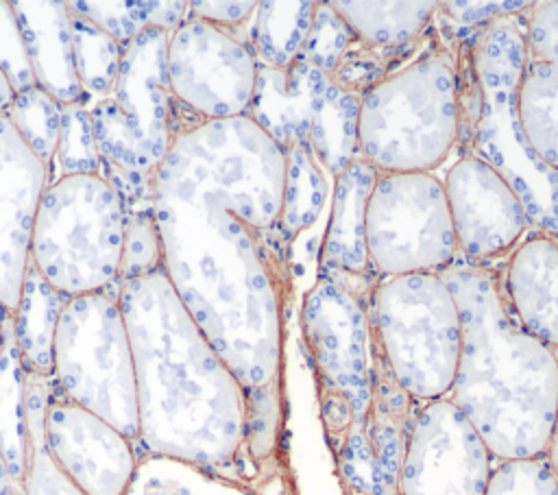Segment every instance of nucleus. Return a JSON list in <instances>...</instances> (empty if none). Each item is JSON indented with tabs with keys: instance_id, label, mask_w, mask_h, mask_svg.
<instances>
[{
	"instance_id": "f257e3e1",
	"label": "nucleus",
	"mask_w": 558,
	"mask_h": 495,
	"mask_svg": "<svg viewBox=\"0 0 558 495\" xmlns=\"http://www.w3.org/2000/svg\"><path fill=\"white\" fill-rule=\"evenodd\" d=\"M286 157L246 116L183 126L153 177L161 268L246 395L279 410Z\"/></svg>"
},
{
	"instance_id": "f03ea898",
	"label": "nucleus",
	"mask_w": 558,
	"mask_h": 495,
	"mask_svg": "<svg viewBox=\"0 0 558 495\" xmlns=\"http://www.w3.org/2000/svg\"><path fill=\"white\" fill-rule=\"evenodd\" d=\"M137 390L144 456L205 471L233 462L246 436V395L179 301L163 268L118 286Z\"/></svg>"
},
{
	"instance_id": "7ed1b4c3",
	"label": "nucleus",
	"mask_w": 558,
	"mask_h": 495,
	"mask_svg": "<svg viewBox=\"0 0 558 495\" xmlns=\"http://www.w3.org/2000/svg\"><path fill=\"white\" fill-rule=\"evenodd\" d=\"M460 312V353L447 399L497 460L545 456L556 397L558 351L512 316L501 277L460 259L440 270Z\"/></svg>"
},
{
	"instance_id": "20e7f679",
	"label": "nucleus",
	"mask_w": 558,
	"mask_h": 495,
	"mask_svg": "<svg viewBox=\"0 0 558 495\" xmlns=\"http://www.w3.org/2000/svg\"><path fill=\"white\" fill-rule=\"evenodd\" d=\"M458 133V70L440 48L392 70L360 98L357 157L379 174L432 172Z\"/></svg>"
},
{
	"instance_id": "39448f33",
	"label": "nucleus",
	"mask_w": 558,
	"mask_h": 495,
	"mask_svg": "<svg viewBox=\"0 0 558 495\" xmlns=\"http://www.w3.org/2000/svg\"><path fill=\"white\" fill-rule=\"evenodd\" d=\"M126 214L102 174L48 183L31 238V266L63 297L118 290Z\"/></svg>"
},
{
	"instance_id": "423d86ee",
	"label": "nucleus",
	"mask_w": 558,
	"mask_h": 495,
	"mask_svg": "<svg viewBox=\"0 0 558 495\" xmlns=\"http://www.w3.org/2000/svg\"><path fill=\"white\" fill-rule=\"evenodd\" d=\"M519 15L484 26L475 46V157L514 190L534 229L558 236V170L534 153L517 111L525 28Z\"/></svg>"
},
{
	"instance_id": "0eeeda50",
	"label": "nucleus",
	"mask_w": 558,
	"mask_h": 495,
	"mask_svg": "<svg viewBox=\"0 0 558 495\" xmlns=\"http://www.w3.org/2000/svg\"><path fill=\"white\" fill-rule=\"evenodd\" d=\"M371 334L395 377L414 401L447 397L458 353L460 312L440 273L388 277L371 292Z\"/></svg>"
},
{
	"instance_id": "6e6552de",
	"label": "nucleus",
	"mask_w": 558,
	"mask_h": 495,
	"mask_svg": "<svg viewBox=\"0 0 558 495\" xmlns=\"http://www.w3.org/2000/svg\"><path fill=\"white\" fill-rule=\"evenodd\" d=\"M52 384L137 445L135 366L118 290L65 301L52 345Z\"/></svg>"
},
{
	"instance_id": "1a4fd4ad",
	"label": "nucleus",
	"mask_w": 558,
	"mask_h": 495,
	"mask_svg": "<svg viewBox=\"0 0 558 495\" xmlns=\"http://www.w3.org/2000/svg\"><path fill=\"white\" fill-rule=\"evenodd\" d=\"M366 253L386 277L440 273L458 257L445 185L432 172L377 177L366 205Z\"/></svg>"
},
{
	"instance_id": "9d476101",
	"label": "nucleus",
	"mask_w": 558,
	"mask_h": 495,
	"mask_svg": "<svg viewBox=\"0 0 558 495\" xmlns=\"http://www.w3.org/2000/svg\"><path fill=\"white\" fill-rule=\"evenodd\" d=\"M168 83L194 122L248 113L259 61L235 31L187 17L168 37Z\"/></svg>"
},
{
	"instance_id": "9b49d317",
	"label": "nucleus",
	"mask_w": 558,
	"mask_h": 495,
	"mask_svg": "<svg viewBox=\"0 0 558 495\" xmlns=\"http://www.w3.org/2000/svg\"><path fill=\"white\" fill-rule=\"evenodd\" d=\"M490 451L447 399L416 410L397 475V495H484Z\"/></svg>"
},
{
	"instance_id": "f8f14e48",
	"label": "nucleus",
	"mask_w": 558,
	"mask_h": 495,
	"mask_svg": "<svg viewBox=\"0 0 558 495\" xmlns=\"http://www.w3.org/2000/svg\"><path fill=\"white\" fill-rule=\"evenodd\" d=\"M303 336L325 393L344 397L353 423H362L371 403V321L353 290L318 277L301 310Z\"/></svg>"
},
{
	"instance_id": "ddd939ff",
	"label": "nucleus",
	"mask_w": 558,
	"mask_h": 495,
	"mask_svg": "<svg viewBox=\"0 0 558 495\" xmlns=\"http://www.w3.org/2000/svg\"><path fill=\"white\" fill-rule=\"evenodd\" d=\"M44 436L52 458L83 495H124L142 460L131 438L65 399L54 384L46 403Z\"/></svg>"
},
{
	"instance_id": "4468645a",
	"label": "nucleus",
	"mask_w": 558,
	"mask_h": 495,
	"mask_svg": "<svg viewBox=\"0 0 558 495\" xmlns=\"http://www.w3.org/2000/svg\"><path fill=\"white\" fill-rule=\"evenodd\" d=\"M445 194L458 255L484 262L512 251L530 220L514 190L480 157H464L447 172Z\"/></svg>"
},
{
	"instance_id": "2eb2a0df",
	"label": "nucleus",
	"mask_w": 558,
	"mask_h": 495,
	"mask_svg": "<svg viewBox=\"0 0 558 495\" xmlns=\"http://www.w3.org/2000/svg\"><path fill=\"white\" fill-rule=\"evenodd\" d=\"M166 31H144L122 46V59L113 92L109 94L124 113L146 159L157 170L174 135L187 126L179 116L168 83Z\"/></svg>"
},
{
	"instance_id": "dca6fc26",
	"label": "nucleus",
	"mask_w": 558,
	"mask_h": 495,
	"mask_svg": "<svg viewBox=\"0 0 558 495\" xmlns=\"http://www.w3.org/2000/svg\"><path fill=\"white\" fill-rule=\"evenodd\" d=\"M50 183L46 166L0 113V305L15 312L31 264V238L41 196Z\"/></svg>"
},
{
	"instance_id": "f3484780",
	"label": "nucleus",
	"mask_w": 558,
	"mask_h": 495,
	"mask_svg": "<svg viewBox=\"0 0 558 495\" xmlns=\"http://www.w3.org/2000/svg\"><path fill=\"white\" fill-rule=\"evenodd\" d=\"M288 148L294 144L310 146L320 168L338 177L357 157L362 96L340 87L329 74L303 59L288 68Z\"/></svg>"
},
{
	"instance_id": "a211bd4d",
	"label": "nucleus",
	"mask_w": 558,
	"mask_h": 495,
	"mask_svg": "<svg viewBox=\"0 0 558 495\" xmlns=\"http://www.w3.org/2000/svg\"><path fill=\"white\" fill-rule=\"evenodd\" d=\"M517 111L534 153L558 170V0L527 9Z\"/></svg>"
},
{
	"instance_id": "6ab92c4d",
	"label": "nucleus",
	"mask_w": 558,
	"mask_h": 495,
	"mask_svg": "<svg viewBox=\"0 0 558 495\" xmlns=\"http://www.w3.org/2000/svg\"><path fill=\"white\" fill-rule=\"evenodd\" d=\"M377 177L379 172L360 157L333 177L331 209L320 251V277L355 294H360V283L373 270L366 253V205Z\"/></svg>"
},
{
	"instance_id": "aec40b11",
	"label": "nucleus",
	"mask_w": 558,
	"mask_h": 495,
	"mask_svg": "<svg viewBox=\"0 0 558 495\" xmlns=\"http://www.w3.org/2000/svg\"><path fill=\"white\" fill-rule=\"evenodd\" d=\"M517 323L558 351V236L538 231L521 240L501 279Z\"/></svg>"
},
{
	"instance_id": "412c9836",
	"label": "nucleus",
	"mask_w": 558,
	"mask_h": 495,
	"mask_svg": "<svg viewBox=\"0 0 558 495\" xmlns=\"http://www.w3.org/2000/svg\"><path fill=\"white\" fill-rule=\"evenodd\" d=\"M15 13L35 83L59 105L85 102L72 59L70 9L63 0H17ZM92 102V100H89Z\"/></svg>"
},
{
	"instance_id": "4be33fe9",
	"label": "nucleus",
	"mask_w": 558,
	"mask_h": 495,
	"mask_svg": "<svg viewBox=\"0 0 558 495\" xmlns=\"http://www.w3.org/2000/svg\"><path fill=\"white\" fill-rule=\"evenodd\" d=\"M414 416V399L395 382L371 334V403L362 427L375 458V495H397V475Z\"/></svg>"
},
{
	"instance_id": "5701e85b",
	"label": "nucleus",
	"mask_w": 558,
	"mask_h": 495,
	"mask_svg": "<svg viewBox=\"0 0 558 495\" xmlns=\"http://www.w3.org/2000/svg\"><path fill=\"white\" fill-rule=\"evenodd\" d=\"M68 297L54 290L31 264L22 281L17 307L13 312L15 340L26 373H52V345L61 310Z\"/></svg>"
},
{
	"instance_id": "b1692460",
	"label": "nucleus",
	"mask_w": 558,
	"mask_h": 495,
	"mask_svg": "<svg viewBox=\"0 0 558 495\" xmlns=\"http://www.w3.org/2000/svg\"><path fill=\"white\" fill-rule=\"evenodd\" d=\"M355 41L371 48H408L427 28L438 2H329Z\"/></svg>"
},
{
	"instance_id": "393cba45",
	"label": "nucleus",
	"mask_w": 558,
	"mask_h": 495,
	"mask_svg": "<svg viewBox=\"0 0 558 495\" xmlns=\"http://www.w3.org/2000/svg\"><path fill=\"white\" fill-rule=\"evenodd\" d=\"M0 449L11 482L20 486L26 462V369L17 349L11 312H4L0 351Z\"/></svg>"
},
{
	"instance_id": "a878e982",
	"label": "nucleus",
	"mask_w": 558,
	"mask_h": 495,
	"mask_svg": "<svg viewBox=\"0 0 558 495\" xmlns=\"http://www.w3.org/2000/svg\"><path fill=\"white\" fill-rule=\"evenodd\" d=\"M50 384V375L26 373V462L20 495H83L46 445L44 416Z\"/></svg>"
},
{
	"instance_id": "bb28decb",
	"label": "nucleus",
	"mask_w": 558,
	"mask_h": 495,
	"mask_svg": "<svg viewBox=\"0 0 558 495\" xmlns=\"http://www.w3.org/2000/svg\"><path fill=\"white\" fill-rule=\"evenodd\" d=\"M316 2H257L253 13L251 46L262 65L288 70L303 50Z\"/></svg>"
},
{
	"instance_id": "cd10ccee",
	"label": "nucleus",
	"mask_w": 558,
	"mask_h": 495,
	"mask_svg": "<svg viewBox=\"0 0 558 495\" xmlns=\"http://www.w3.org/2000/svg\"><path fill=\"white\" fill-rule=\"evenodd\" d=\"M283 157L286 170L277 229L283 240H292L318 220L327 201V181L310 146L294 144L283 150Z\"/></svg>"
},
{
	"instance_id": "c85d7f7f",
	"label": "nucleus",
	"mask_w": 558,
	"mask_h": 495,
	"mask_svg": "<svg viewBox=\"0 0 558 495\" xmlns=\"http://www.w3.org/2000/svg\"><path fill=\"white\" fill-rule=\"evenodd\" d=\"M70 7L122 46L150 28L172 33L187 20V2L181 0H72Z\"/></svg>"
},
{
	"instance_id": "c756f323",
	"label": "nucleus",
	"mask_w": 558,
	"mask_h": 495,
	"mask_svg": "<svg viewBox=\"0 0 558 495\" xmlns=\"http://www.w3.org/2000/svg\"><path fill=\"white\" fill-rule=\"evenodd\" d=\"M70 26H72V59L76 79L87 100H100L113 92L122 44L100 31L96 24L76 13L70 2Z\"/></svg>"
},
{
	"instance_id": "7c9ffc66",
	"label": "nucleus",
	"mask_w": 558,
	"mask_h": 495,
	"mask_svg": "<svg viewBox=\"0 0 558 495\" xmlns=\"http://www.w3.org/2000/svg\"><path fill=\"white\" fill-rule=\"evenodd\" d=\"M124 495H248L211 471L157 456H144Z\"/></svg>"
},
{
	"instance_id": "2f4dec72",
	"label": "nucleus",
	"mask_w": 558,
	"mask_h": 495,
	"mask_svg": "<svg viewBox=\"0 0 558 495\" xmlns=\"http://www.w3.org/2000/svg\"><path fill=\"white\" fill-rule=\"evenodd\" d=\"M92 129L96 148L105 166L131 174V177H153L155 168L146 159L140 142L135 140L124 113L111 96L89 102Z\"/></svg>"
},
{
	"instance_id": "473e14b6",
	"label": "nucleus",
	"mask_w": 558,
	"mask_h": 495,
	"mask_svg": "<svg viewBox=\"0 0 558 495\" xmlns=\"http://www.w3.org/2000/svg\"><path fill=\"white\" fill-rule=\"evenodd\" d=\"M61 107L48 92L39 85L15 94L7 118L22 137V142L33 150V155L46 166L52 177L59 126H61Z\"/></svg>"
},
{
	"instance_id": "72a5a7b5",
	"label": "nucleus",
	"mask_w": 558,
	"mask_h": 495,
	"mask_svg": "<svg viewBox=\"0 0 558 495\" xmlns=\"http://www.w3.org/2000/svg\"><path fill=\"white\" fill-rule=\"evenodd\" d=\"M102 159L96 148L89 100L63 105L50 181L68 174H100Z\"/></svg>"
},
{
	"instance_id": "f704fd0d",
	"label": "nucleus",
	"mask_w": 558,
	"mask_h": 495,
	"mask_svg": "<svg viewBox=\"0 0 558 495\" xmlns=\"http://www.w3.org/2000/svg\"><path fill=\"white\" fill-rule=\"evenodd\" d=\"M246 118H251L281 150L288 148V126H290L288 70L259 63Z\"/></svg>"
},
{
	"instance_id": "c9c22d12",
	"label": "nucleus",
	"mask_w": 558,
	"mask_h": 495,
	"mask_svg": "<svg viewBox=\"0 0 558 495\" xmlns=\"http://www.w3.org/2000/svg\"><path fill=\"white\" fill-rule=\"evenodd\" d=\"M355 37L344 24V20L331 9L329 2H316L307 39L303 44L301 57L305 63L314 65L325 74H333Z\"/></svg>"
},
{
	"instance_id": "e433bc0d",
	"label": "nucleus",
	"mask_w": 558,
	"mask_h": 495,
	"mask_svg": "<svg viewBox=\"0 0 558 495\" xmlns=\"http://www.w3.org/2000/svg\"><path fill=\"white\" fill-rule=\"evenodd\" d=\"M484 495H558V473L547 456L499 460Z\"/></svg>"
},
{
	"instance_id": "4c0bfd02",
	"label": "nucleus",
	"mask_w": 558,
	"mask_h": 495,
	"mask_svg": "<svg viewBox=\"0 0 558 495\" xmlns=\"http://www.w3.org/2000/svg\"><path fill=\"white\" fill-rule=\"evenodd\" d=\"M405 48H371L360 41H353L331 79L355 94H364L375 83H379L384 76L392 72L395 61L403 57Z\"/></svg>"
},
{
	"instance_id": "58836bf2",
	"label": "nucleus",
	"mask_w": 558,
	"mask_h": 495,
	"mask_svg": "<svg viewBox=\"0 0 558 495\" xmlns=\"http://www.w3.org/2000/svg\"><path fill=\"white\" fill-rule=\"evenodd\" d=\"M157 268H161V242L155 222V209L126 214L120 279L124 281L142 277Z\"/></svg>"
},
{
	"instance_id": "ea45409f",
	"label": "nucleus",
	"mask_w": 558,
	"mask_h": 495,
	"mask_svg": "<svg viewBox=\"0 0 558 495\" xmlns=\"http://www.w3.org/2000/svg\"><path fill=\"white\" fill-rule=\"evenodd\" d=\"M0 72L15 94L37 85L15 13L7 0H0Z\"/></svg>"
},
{
	"instance_id": "a19ab883",
	"label": "nucleus",
	"mask_w": 558,
	"mask_h": 495,
	"mask_svg": "<svg viewBox=\"0 0 558 495\" xmlns=\"http://www.w3.org/2000/svg\"><path fill=\"white\" fill-rule=\"evenodd\" d=\"M340 471L353 495H375V458L362 423H353L344 436Z\"/></svg>"
},
{
	"instance_id": "79ce46f5",
	"label": "nucleus",
	"mask_w": 558,
	"mask_h": 495,
	"mask_svg": "<svg viewBox=\"0 0 558 495\" xmlns=\"http://www.w3.org/2000/svg\"><path fill=\"white\" fill-rule=\"evenodd\" d=\"M530 7L532 2H438V9H442L453 22L464 26H488L495 20L519 15Z\"/></svg>"
},
{
	"instance_id": "37998d69",
	"label": "nucleus",
	"mask_w": 558,
	"mask_h": 495,
	"mask_svg": "<svg viewBox=\"0 0 558 495\" xmlns=\"http://www.w3.org/2000/svg\"><path fill=\"white\" fill-rule=\"evenodd\" d=\"M255 7L257 2H235V0H220V2H214V0H192L187 2V17H194V20H203L207 24H214V26H220V28H229V31H235L240 28L246 20L253 17L255 13Z\"/></svg>"
},
{
	"instance_id": "c03bdc74",
	"label": "nucleus",
	"mask_w": 558,
	"mask_h": 495,
	"mask_svg": "<svg viewBox=\"0 0 558 495\" xmlns=\"http://www.w3.org/2000/svg\"><path fill=\"white\" fill-rule=\"evenodd\" d=\"M320 410H323V423H325L327 434L331 438L340 436V447H342L344 436L353 425V410H351L349 401L336 393H325Z\"/></svg>"
},
{
	"instance_id": "a18cd8bd",
	"label": "nucleus",
	"mask_w": 558,
	"mask_h": 495,
	"mask_svg": "<svg viewBox=\"0 0 558 495\" xmlns=\"http://www.w3.org/2000/svg\"><path fill=\"white\" fill-rule=\"evenodd\" d=\"M551 462V467L558 473V397H556V414H554V425H551V436H549V447L545 454Z\"/></svg>"
},
{
	"instance_id": "49530a36",
	"label": "nucleus",
	"mask_w": 558,
	"mask_h": 495,
	"mask_svg": "<svg viewBox=\"0 0 558 495\" xmlns=\"http://www.w3.org/2000/svg\"><path fill=\"white\" fill-rule=\"evenodd\" d=\"M13 98H15V92L11 89L9 81H7L4 74L0 72V113H7V109H9L11 102H13Z\"/></svg>"
},
{
	"instance_id": "de8ad7c7",
	"label": "nucleus",
	"mask_w": 558,
	"mask_h": 495,
	"mask_svg": "<svg viewBox=\"0 0 558 495\" xmlns=\"http://www.w3.org/2000/svg\"><path fill=\"white\" fill-rule=\"evenodd\" d=\"M11 486H15V484L9 478V469H7V462H4V456L0 449V495H7L11 491Z\"/></svg>"
},
{
	"instance_id": "09e8293b",
	"label": "nucleus",
	"mask_w": 558,
	"mask_h": 495,
	"mask_svg": "<svg viewBox=\"0 0 558 495\" xmlns=\"http://www.w3.org/2000/svg\"><path fill=\"white\" fill-rule=\"evenodd\" d=\"M4 307L0 305V351H2V331H4Z\"/></svg>"
},
{
	"instance_id": "8fccbe9b",
	"label": "nucleus",
	"mask_w": 558,
	"mask_h": 495,
	"mask_svg": "<svg viewBox=\"0 0 558 495\" xmlns=\"http://www.w3.org/2000/svg\"><path fill=\"white\" fill-rule=\"evenodd\" d=\"M7 495H20V486H11V491Z\"/></svg>"
}]
</instances>
